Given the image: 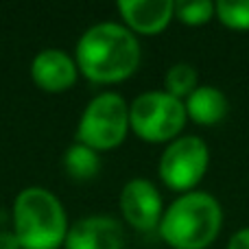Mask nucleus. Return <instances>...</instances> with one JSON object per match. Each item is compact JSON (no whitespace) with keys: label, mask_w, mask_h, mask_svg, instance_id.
<instances>
[{"label":"nucleus","mask_w":249,"mask_h":249,"mask_svg":"<svg viewBox=\"0 0 249 249\" xmlns=\"http://www.w3.org/2000/svg\"><path fill=\"white\" fill-rule=\"evenodd\" d=\"M79 74L92 83H121L138 70L142 59L138 35L121 22H96L81 33L74 48Z\"/></svg>","instance_id":"obj_1"},{"label":"nucleus","mask_w":249,"mask_h":249,"mask_svg":"<svg viewBox=\"0 0 249 249\" xmlns=\"http://www.w3.org/2000/svg\"><path fill=\"white\" fill-rule=\"evenodd\" d=\"M223 228L219 199L203 190H190L164 208L158 230L171 249H208Z\"/></svg>","instance_id":"obj_2"},{"label":"nucleus","mask_w":249,"mask_h":249,"mask_svg":"<svg viewBox=\"0 0 249 249\" xmlns=\"http://www.w3.org/2000/svg\"><path fill=\"white\" fill-rule=\"evenodd\" d=\"M11 221L20 249H59L70 230L64 203L44 186H29L16 195Z\"/></svg>","instance_id":"obj_3"},{"label":"nucleus","mask_w":249,"mask_h":249,"mask_svg":"<svg viewBox=\"0 0 249 249\" xmlns=\"http://www.w3.org/2000/svg\"><path fill=\"white\" fill-rule=\"evenodd\" d=\"M129 129V103L118 92H101L79 116L77 142L99 153L112 151L124 142Z\"/></svg>","instance_id":"obj_4"},{"label":"nucleus","mask_w":249,"mask_h":249,"mask_svg":"<svg viewBox=\"0 0 249 249\" xmlns=\"http://www.w3.org/2000/svg\"><path fill=\"white\" fill-rule=\"evenodd\" d=\"M186 121L184 101L164 90H149L129 103V127L138 138L151 144L173 142L179 138Z\"/></svg>","instance_id":"obj_5"},{"label":"nucleus","mask_w":249,"mask_h":249,"mask_svg":"<svg viewBox=\"0 0 249 249\" xmlns=\"http://www.w3.org/2000/svg\"><path fill=\"white\" fill-rule=\"evenodd\" d=\"M210 166V146L199 136H179L168 142L158 164L160 179L175 193L197 190Z\"/></svg>","instance_id":"obj_6"},{"label":"nucleus","mask_w":249,"mask_h":249,"mask_svg":"<svg viewBox=\"0 0 249 249\" xmlns=\"http://www.w3.org/2000/svg\"><path fill=\"white\" fill-rule=\"evenodd\" d=\"M118 208L124 221L140 232L155 230L164 214V201L158 186L144 177H133L123 186Z\"/></svg>","instance_id":"obj_7"},{"label":"nucleus","mask_w":249,"mask_h":249,"mask_svg":"<svg viewBox=\"0 0 249 249\" xmlns=\"http://www.w3.org/2000/svg\"><path fill=\"white\" fill-rule=\"evenodd\" d=\"M66 249H124L121 221L107 214L83 216L70 225L64 241Z\"/></svg>","instance_id":"obj_8"},{"label":"nucleus","mask_w":249,"mask_h":249,"mask_svg":"<svg viewBox=\"0 0 249 249\" xmlns=\"http://www.w3.org/2000/svg\"><path fill=\"white\" fill-rule=\"evenodd\" d=\"M31 79L39 90L59 94L77 83L79 68L70 53L61 48H44L31 61Z\"/></svg>","instance_id":"obj_9"},{"label":"nucleus","mask_w":249,"mask_h":249,"mask_svg":"<svg viewBox=\"0 0 249 249\" xmlns=\"http://www.w3.org/2000/svg\"><path fill=\"white\" fill-rule=\"evenodd\" d=\"M116 9L133 35H158L175 18L173 0H118Z\"/></svg>","instance_id":"obj_10"},{"label":"nucleus","mask_w":249,"mask_h":249,"mask_svg":"<svg viewBox=\"0 0 249 249\" xmlns=\"http://www.w3.org/2000/svg\"><path fill=\"white\" fill-rule=\"evenodd\" d=\"M186 116L201 127L219 124L228 116L230 101L225 92L216 86H199L188 99L184 101Z\"/></svg>","instance_id":"obj_11"},{"label":"nucleus","mask_w":249,"mask_h":249,"mask_svg":"<svg viewBox=\"0 0 249 249\" xmlns=\"http://www.w3.org/2000/svg\"><path fill=\"white\" fill-rule=\"evenodd\" d=\"M64 171L68 177L77 181H88L94 179L101 173V155L99 151L90 149V146L74 142L66 149L64 153Z\"/></svg>","instance_id":"obj_12"},{"label":"nucleus","mask_w":249,"mask_h":249,"mask_svg":"<svg viewBox=\"0 0 249 249\" xmlns=\"http://www.w3.org/2000/svg\"><path fill=\"white\" fill-rule=\"evenodd\" d=\"M199 88V74L197 68L186 61L179 64H173L166 70V77H164V92H168L171 96L179 101H186L195 90Z\"/></svg>","instance_id":"obj_13"},{"label":"nucleus","mask_w":249,"mask_h":249,"mask_svg":"<svg viewBox=\"0 0 249 249\" xmlns=\"http://www.w3.org/2000/svg\"><path fill=\"white\" fill-rule=\"evenodd\" d=\"M214 18L232 31H249V0H219L214 2Z\"/></svg>","instance_id":"obj_14"},{"label":"nucleus","mask_w":249,"mask_h":249,"mask_svg":"<svg viewBox=\"0 0 249 249\" xmlns=\"http://www.w3.org/2000/svg\"><path fill=\"white\" fill-rule=\"evenodd\" d=\"M214 16V2L212 0H177L175 18L186 26L208 24Z\"/></svg>","instance_id":"obj_15"},{"label":"nucleus","mask_w":249,"mask_h":249,"mask_svg":"<svg viewBox=\"0 0 249 249\" xmlns=\"http://www.w3.org/2000/svg\"><path fill=\"white\" fill-rule=\"evenodd\" d=\"M228 249H249V228H243L232 234Z\"/></svg>","instance_id":"obj_16"},{"label":"nucleus","mask_w":249,"mask_h":249,"mask_svg":"<svg viewBox=\"0 0 249 249\" xmlns=\"http://www.w3.org/2000/svg\"><path fill=\"white\" fill-rule=\"evenodd\" d=\"M0 249H20V243H18L13 230L11 232H0Z\"/></svg>","instance_id":"obj_17"}]
</instances>
